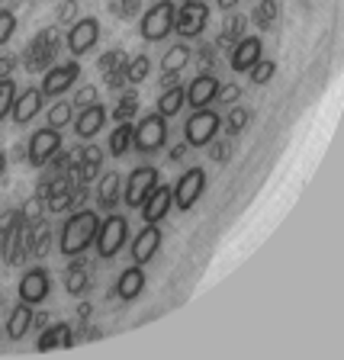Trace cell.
Segmentation results:
<instances>
[{
	"label": "cell",
	"instance_id": "obj_1",
	"mask_svg": "<svg viewBox=\"0 0 344 360\" xmlns=\"http://www.w3.org/2000/svg\"><path fill=\"white\" fill-rule=\"evenodd\" d=\"M97 229H100V216L94 210H77L68 216V222L61 225V235H58V251L65 257H77L84 255L94 238H97Z\"/></svg>",
	"mask_w": 344,
	"mask_h": 360
},
{
	"label": "cell",
	"instance_id": "obj_2",
	"mask_svg": "<svg viewBox=\"0 0 344 360\" xmlns=\"http://www.w3.org/2000/svg\"><path fill=\"white\" fill-rule=\"evenodd\" d=\"M129 241V222L122 212H110V216L100 222L97 229V238H94V248H97V257L103 261H113V257L120 255L122 248Z\"/></svg>",
	"mask_w": 344,
	"mask_h": 360
},
{
	"label": "cell",
	"instance_id": "obj_3",
	"mask_svg": "<svg viewBox=\"0 0 344 360\" xmlns=\"http://www.w3.org/2000/svg\"><path fill=\"white\" fill-rule=\"evenodd\" d=\"M219 129H222V116L216 110H210V106H203V110L190 112V120L184 122V142L190 148H206V145H212Z\"/></svg>",
	"mask_w": 344,
	"mask_h": 360
},
{
	"label": "cell",
	"instance_id": "obj_4",
	"mask_svg": "<svg viewBox=\"0 0 344 360\" xmlns=\"http://www.w3.org/2000/svg\"><path fill=\"white\" fill-rule=\"evenodd\" d=\"M174 16H177V4L174 0H158L151 10H145L142 26H139L145 42H165L174 32Z\"/></svg>",
	"mask_w": 344,
	"mask_h": 360
},
{
	"label": "cell",
	"instance_id": "obj_5",
	"mask_svg": "<svg viewBox=\"0 0 344 360\" xmlns=\"http://www.w3.org/2000/svg\"><path fill=\"white\" fill-rule=\"evenodd\" d=\"M203 193H206V171H203V167H187V171L177 177V184L171 187L174 210L190 212Z\"/></svg>",
	"mask_w": 344,
	"mask_h": 360
},
{
	"label": "cell",
	"instance_id": "obj_6",
	"mask_svg": "<svg viewBox=\"0 0 344 360\" xmlns=\"http://www.w3.org/2000/svg\"><path fill=\"white\" fill-rule=\"evenodd\" d=\"M167 142V120L158 116V112H148L142 120L135 122V135H132V148L142 151V155H155L158 148H165Z\"/></svg>",
	"mask_w": 344,
	"mask_h": 360
},
{
	"label": "cell",
	"instance_id": "obj_7",
	"mask_svg": "<svg viewBox=\"0 0 344 360\" xmlns=\"http://www.w3.org/2000/svg\"><path fill=\"white\" fill-rule=\"evenodd\" d=\"M210 22V7L206 0H187L177 7V16H174V32L180 39H200L203 30Z\"/></svg>",
	"mask_w": 344,
	"mask_h": 360
},
{
	"label": "cell",
	"instance_id": "obj_8",
	"mask_svg": "<svg viewBox=\"0 0 344 360\" xmlns=\"http://www.w3.org/2000/svg\"><path fill=\"white\" fill-rule=\"evenodd\" d=\"M61 151V129H36V132L30 135V148H26V161H30L32 167H45L49 161H52L55 155Z\"/></svg>",
	"mask_w": 344,
	"mask_h": 360
},
{
	"label": "cell",
	"instance_id": "obj_9",
	"mask_svg": "<svg viewBox=\"0 0 344 360\" xmlns=\"http://www.w3.org/2000/svg\"><path fill=\"white\" fill-rule=\"evenodd\" d=\"M97 42H100V20L97 16H81V20H75L71 30H68V36H65V45H68V52L75 55V61L81 58V55H87Z\"/></svg>",
	"mask_w": 344,
	"mask_h": 360
},
{
	"label": "cell",
	"instance_id": "obj_10",
	"mask_svg": "<svg viewBox=\"0 0 344 360\" xmlns=\"http://www.w3.org/2000/svg\"><path fill=\"white\" fill-rule=\"evenodd\" d=\"M158 180H161V177H158V171H155V167H148V165L129 171V180H122V202H126L129 210H139V206H142V200H145V193L155 187Z\"/></svg>",
	"mask_w": 344,
	"mask_h": 360
},
{
	"label": "cell",
	"instance_id": "obj_11",
	"mask_svg": "<svg viewBox=\"0 0 344 360\" xmlns=\"http://www.w3.org/2000/svg\"><path fill=\"white\" fill-rule=\"evenodd\" d=\"M16 290H20V300L23 302L39 306V302H45V300H49V292H52V277H49V270H45V267H30L20 277Z\"/></svg>",
	"mask_w": 344,
	"mask_h": 360
},
{
	"label": "cell",
	"instance_id": "obj_12",
	"mask_svg": "<svg viewBox=\"0 0 344 360\" xmlns=\"http://www.w3.org/2000/svg\"><path fill=\"white\" fill-rule=\"evenodd\" d=\"M81 77V65L77 61H71V65H52L49 71H45V77H42V97H61L65 90H71L75 87V81Z\"/></svg>",
	"mask_w": 344,
	"mask_h": 360
},
{
	"label": "cell",
	"instance_id": "obj_13",
	"mask_svg": "<svg viewBox=\"0 0 344 360\" xmlns=\"http://www.w3.org/2000/svg\"><path fill=\"white\" fill-rule=\"evenodd\" d=\"M161 241H165V232L158 229V222H145V229L132 238V264L145 267L148 261H155V255L161 251Z\"/></svg>",
	"mask_w": 344,
	"mask_h": 360
},
{
	"label": "cell",
	"instance_id": "obj_14",
	"mask_svg": "<svg viewBox=\"0 0 344 360\" xmlns=\"http://www.w3.org/2000/svg\"><path fill=\"white\" fill-rule=\"evenodd\" d=\"M106 120H110V112H106L103 103L84 106V110L75 112V135H77V139H84V142H90L97 132H103Z\"/></svg>",
	"mask_w": 344,
	"mask_h": 360
},
{
	"label": "cell",
	"instance_id": "obj_15",
	"mask_svg": "<svg viewBox=\"0 0 344 360\" xmlns=\"http://www.w3.org/2000/svg\"><path fill=\"white\" fill-rule=\"evenodd\" d=\"M171 210H174V202H171V187H167V184H155V187L145 193L142 206H139L145 222H161Z\"/></svg>",
	"mask_w": 344,
	"mask_h": 360
},
{
	"label": "cell",
	"instance_id": "obj_16",
	"mask_svg": "<svg viewBox=\"0 0 344 360\" xmlns=\"http://www.w3.org/2000/svg\"><path fill=\"white\" fill-rule=\"evenodd\" d=\"M261 58H264L261 36H245V39H238V42H235V49H232V71L248 75V71H251V68H255Z\"/></svg>",
	"mask_w": 344,
	"mask_h": 360
},
{
	"label": "cell",
	"instance_id": "obj_17",
	"mask_svg": "<svg viewBox=\"0 0 344 360\" xmlns=\"http://www.w3.org/2000/svg\"><path fill=\"white\" fill-rule=\"evenodd\" d=\"M190 58H193V49H190L187 42L171 45V49L165 52V58H161V84H165V87H171V84L177 81L180 71L190 65Z\"/></svg>",
	"mask_w": 344,
	"mask_h": 360
},
{
	"label": "cell",
	"instance_id": "obj_18",
	"mask_svg": "<svg viewBox=\"0 0 344 360\" xmlns=\"http://www.w3.org/2000/svg\"><path fill=\"white\" fill-rule=\"evenodd\" d=\"M219 87H222V81H219L216 75H210V71H203V75L193 77V84L187 87V106L203 110L206 103H216Z\"/></svg>",
	"mask_w": 344,
	"mask_h": 360
},
{
	"label": "cell",
	"instance_id": "obj_19",
	"mask_svg": "<svg viewBox=\"0 0 344 360\" xmlns=\"http://www.w3.org/2000/svg\"><path fill=\"white\" fill-rule=\"evenodd\" d=\"M68 347H75V328L68 322H55L39 335L36 341V351L39 354H49V351H68Z\"/></svg>",
	"mask_w": 344,
	"mask_h": 360
},
{
	"label": "cell",
	"instance_id": "obj_20",
	"mask_svg": "<svg viewBox=\"0 0 344 360\" xmlns=\"http://www.w3.org/2000/svg\"><path fill=\"white\" fill-rule=\"evenodd\" d=\"M42 90L39 87H26L23 94H16L13 100V110H10V116H13L16 126H26V122H32L42 112Z\"/></svg>",
	"mask_w": 344,
	"mask_h": 360
},
{
	"label": "cell",
	"instance_id": "obj_21",
	"mask_svg": "<svg viewBox=\"0 0 344 360\" xmlns=\"http://www.w3.org/2000/svg\"><path fill=\"white\" fill-rule=\"evenodd\" d=\"M142 292H145V267L132 264V267H126L120 274V280H116V296H120L122 302H135Z\"/></svg>",
	"mask_w": 344,
	"mask_h": 360
},
{
	"label": "cell",
	"instance_id": "obj_22",
	"mask_svg": "<svg viewBox=\"0 0 344 360\" xmlns=\"http://www.w3.org/2000/svg\"><path fill=\"white\" fill-rule=\"evenodd\" d=\"M32 319H36L32 302H23V300L16 302V306L10 309V315H7V338H10V341H20L23 335H30Z\"/></svg>",
	"mask_w": 344,
	"mask_h": 360
},
{
	"label": "cell",
	"instance_id": "obj_23",
	"mask_svg": "<svg viewBox=\"0 0 344 360\" xmlns=\"http://www.w3.org/2000/svg\"><path fill=\"white\" fill-rule=\"evenodd\" d=\"M122 200V177L116 171H106L97 184V206L103 210H116Z\"/></svg>",
	"mask_w": 344,
	"mask_h": 360
},
{
	"label": "cell",
	"instance_id": "obj_24",
	"mask_svg": "<svg viewBox=\"0 0 344 360\" xmlns=\"http://www.w3.org/2000/svg\"><path fill=\"white\" fill-rule=\"evenodd\" d=\"M184 106H187V87L171 84V87H165V94L158 97L155 112H158V116H165V120H171V116H177V112L184 110Z\"/></svg>",
	"mask_w": 344,
	"mask_h": 360
},
{
	"label": "cell",
	"instance_id": "obj_25",
	"mask_svg": "<svg viewBox=\"0 0 344 360\" xmlns=\"http://www.w3.org/2000/svg\"><path fill=\"white\" fill-rule=\"evenodd\" d=\"M132 135H135V122L132 120L120 122V126L113 129L110 139H106V151H110V158L129 155V148H132Z\"/></svg>",
	"mask_w": 344,
	"mask_h": 360
},
{
	"label": "cell",
	"instance_id": "obj_26",
	"mask_svg": "<svg viewBox=\"0 0 344 360\" xmlns=\"http://www.w3.org/2000/svg\"><path fill=\"white\" fill-rule=\"evenodd\" d=\"M75 122V103H52L45 112V126L52 129H65Z\"/></svg>",
	"mask_w": 344,
	"mask_h": 360
},
{
	"label": "cell",
	"instance_id": "obj_27",
	"mask_svg": "<svg viewBox=\"0 0 344 360\" xmlns=\"http://www.w3.org/2000/svg\"><path fill=\"white\" fill-rule=\"evenodd\" d=\"M277 13H280L277 0H257V7H255V13H251V20H255L257 30H270V26L277 22Z\"/></svg>",
	"mask_w": 344,
	"mask_h": 360
},
{
	"label": "cell",
	"instance_id": "obj_28",
	"mask_svg": "<svg viewBox=\"0 0 344 360\" xmlns=\"http://www.w3.org/2000/svg\"><path fill=\"white\" fill-rule=\"evenodd\" d=\"M42 212H45V196H30V200L23 202V210H20V222L23 225H39L42 222Z\"/></svg>",
	"mask_w": 344,
	"mask_h": 360
},
{
	"label": "cell",
	"instance_id": "obj_29",
	"mask_svg": "<svg viewBox=\"0 0 344 360\" xmlns=\"http://www.w3.org/2000/svg\"><path fill=\"white\" fill-rule=\"evenodd\" d=\"M248 120H251V112H248L245 106H232V112L225 116V135H229V139L241 135L245 132V126H248Z\"/></svg>",
	"mask_w": 344,
	"mask_h": 360
},
{
	"label": "cell",
	"instance_id": "obj_30",
	"mask_svg": "<svg viewBox=\"0 0 344 360\" xmlns=\"http://www.w3.org/2000/svg\"><path fill=\"white\" fill-rule=\"evenodd\" d=\"M277 75V61H270V58H261L251 71H248V77H251V84L255 87H264V84H270V77Z\"/></svg>",
	"mask_w": 344,
	"mask_h": 360
},
{
	"label": "cell",
	"instance_id": "obj_31",
	"mask_svg": "<svg viewBox=\"0 0 344 360\" xmlns=\"http://www.w3.org/2000/svg\"><path fill=\"white\" fill-rule=\"evenodd\" d=\"M135 112H139V94H135V90H129V94H122V97H120V106H116V112H113V120L126 122V120H132Z\"/></svg>",
	"mask_w": 344,
	"mask_h": 360
},
{
	"label": "cell",
	"instance_id": "obj_32",
	"mask_svg": "<svg viewBox=\"0 0 344 360\" xmlns=\"http://www.w3.org/2000/svg\"><path fill=\"white\" fill-rule=\"evenodd\" d=\"M13 100H16V81L13 77H4V81H0V122L10 116Z\"/></svg>",
	"mask_w": 344,
	"mask_h": 360
},
{
	"label": "cell",
	"instance_id": "obj_33",
	"mask_svg": "<svg viewBox=\"0 0 344 360\" xmlns=\"http://www.w3.org/2000/svg\"><path fill=\"white\" fill-rule=\"evenodd\" d=\"M148 71H151L148 55H139V58H132V61L126 65V81H129V84H142L145 77H148Z\"/></svg>",
	"mask_w": 344,
	"mask_h": 360
},
{
	"label": "cell",
	"instance_id": "obj_34",
	"mask_svg": "<svg viewBox=\"0 0 344 360\" xmlns=\"http://www.w3.org/2000/svg\"><path fill=\"white\" fill-rule=\"evenodd\" d=\"M87 286H90L87 270H77V264H71V267H68V292L77 296V292H84Z\"/></svg>",
	"mask_w": 344,
	"mask_h": 360
},
{
	"label": "cell",
	"instance_id": "obj_35",
	"mask_svg": "<svg viewBox=\"0 0 344 360\" xmlns=\"http://www.w3.org/2000/svg\"><path fill=\"white\" fill-rule=\"evenodd\" d=\"M241 32H245V16H229V20H225V30H222V42L225 45L238 42V39H245Z\"/></svg>",
	"mask_w": 344,
	"mask_h": 360
},
{
	"label": "cell",
	"instance_id": "obj_36",
	"mask_svg": "<svg viewBox=\"0 0 344 360\" xmlns=\"http://www.w3.org/2000/svg\"><path fill=\"white\" fill-rule=\"evenodd\" d=\"M13 32H16V13L13 10H0V49L13 39Z\"/></svg>",
	"mask_w": 344,
	"mask_h": 360
},
{
	"label": "cell",
	"instance_id": "obj_37",
	"mask_svg": "<svg viewBox=\"0 0 344 360\" xmlns=\"http://www.w3.org/2000/svg\"><path fill=\"white\" fill-rule=\"evenodd\" d=\"M71 103H75V110H84V106H90V103H100V90L94 87V84H87V87L77 90V97L71 100Z\"/></svg>",
	"mask_w": 344,
	"mask_h": 360
},
{
	"label": "cell",
	"instance_id": "obj_38",
	"mask_svg": "<svg viewBox=\"0 0 344 360\" xmlns=\"http://www.w3.org/2000/svg\"><path fill=\"white\" fill-rule=\"evenodd\" d=\"M16 225H20V210H7L4 216H0V241L7 238Z\"/></svg>",
	"mask_w": 344,
	"mask_h": 360
},
{
	"label": "cell",
	"instance_id": "obj_39",
	"mask_svg": "<svg viewBox=\"0 0 344 360\" xmlns=\"http://www.w3.org/2000/svg\"><path fill=\"white\" fill-rule=\"evenodd\" d=\"M238 97H241V87H238V84H222V87H219V94H216L219 103H229V106H232Z\"/></svg>",
	"mask_w": 344,
	"mask_h": 360
},
{
	"label": "cell",
	"instance_id": "obj_40",
	"mask_svg": "<svg viewBox=\"0 0 344 360\" xmlns=\"http://www.w3.org/2000/svg\"><path fill=\"white\" fill-rule=\"evenodd\" d=\"M75 10H77V0H68V4H61V7H58V20L61 22L75 20Z\"/></svg>",
	"mask_w": 344,
	"mask_h": 360
},
{
	"label": "cell",
	"instance_id": "obj_41",
	"mask_svg": "<svg viewBox=\"0 0 344 360\" xmlns=\"http://www.w3.org/2000/svg\"><path fill=\"white\" fill-rule=\"evenodd\" d=\"M13 68H16V58L13 55H4V58H0V81L13 75Z\"/></svg>",
	"mask_w": 344,
	"mask_h": 360
},
{
	"label": "cell",
	"instance_id": "obj_42",
	"mask_svg": "<svg viewBox=\"0 0 344 360\" xmlns=\"http://www.w3.org/2000/svg\"><path fill=\"white\" fill-rule=\"evenodd\" d=\"M187 148H190V145H187V142H180V145H174V148H171V155H167V158H171V161H180V158H187Z\"/></svg>",
	"mask_w": 344,
	"mask_h": 360
},
{
	"label": "cell",
	"instance_id": "obj_43",
	"mask_svg": "<svg viewBox=\"0 0 344 360\" xmlns=\"http://www.w3.org/2000/svg\"><path fill=\"white\" fill-rule=\"evenodd\" d=\"M212 158H216V161H225V158H229V148H225V145H216V148H212Z\"/></svg>",
	"mask_w": 344,
	"mask_h": 360
},
{
	"label": "cell",
	"instance_id": "obj_44",
	"mask_svg": "<svg viewBox=\"0 0 344 360\" xmlns=\"http://www.w3.org/2000/svg\"><path fill=\"white\" fill-rule=\"evenodd\" d=\"M235 7H238V0H219V10H225V13H232Z\"/></svg>",
	"mask_w": 344,
	"mask_h": 360
},
{
	"label": "cell",
	"instance_id": "obj_45",
	"mask_svg": "<svg viewBox=\"0 0 344 360\" xmlns=\"http://www.w3.org/2000/svg\"><path fill=\"white\" fill-rule=\"evenodd\" d=\"M135 7H139V0H122V10H120V13H126V16H129Z\"/></svg>",
	"mask_w": 344,
	"mask_h": 360
},
{
	"label": "cell",
	"instance_id": "obj_46",
	"mask_svg": "<svg viewBox=\"0 0 344 360\" xmlns=\"http://www.w3.org/2000/svg\"><path fill=\"white\" fill-rule=\"evenodd\" d=\"M7 161H10V158L0 151V180H4V174H7Z\"/></svg>",
	"mask_w": 344,
	"mask_h": 360
},
{
	"label": "cell",
	"instance_id": "obj_47",
	"mask_svg": "<svg viewBox=\"0 0 344 360\" xmlns=\"http://www.w3.org/2000/svg\"><path fill=\"white\" fill-rule=\"evenodd\" d=\"M7 312V296H4V292H0V315Z\"/></svg>",
	"mask_w": 344,
	"mask_h": 360
},
{
	"label": "cell",
	"instance_id": "obj_48",
	"mask_svg": "<svg viewBox=\"0 0 344 360\" xmlns=\"http://www.w3.org/2000/svg\"><path fill=\"white\" fill-rule=\"evenodd\" d=\"M184 4H187V0H184Z\"/></svg>",
	"mask_w": 344,
	"mask_h": 360
}]
</instances>
